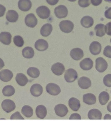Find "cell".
<instances>
[{
	"label": "cell",
	"mask_w": 111,
	"mask_h": 125,
	"mask_svg": "<svg viewBox=\"0 0 111 125\" xmlns=\"http://www.w3.org/2000/svg\"><path fill=\"white\" fill-rule=\"evenodd\" d=\"M54 13L58 18H64L67 16L68 14V10L65 6L61 5L55 9Z\"/></svg>",
	"instance_id": "5b68a950"
},
{
	"label": "cell",
	"mask_w": 111,
	"mask_h": 125,
	"mask_svg": "<svg viewBox=\"0 0 111 125\" xmlns=\"http://www.w3.org/2000/svg\"><path fill=\"white\" fill-rule=\"evenodd\" d=\"M38 21L35 15L30 13L26 15L25 18V24L28 27L34 28L37 24Z\"/></svg>",
	"instance_id": "9c48e42d"
},
{
	"label": "cell",
	"mask_w": 111,
	"mask_h": 125,
	"mask_svg": "<svg viewBox=\"0 0 111 125\" xmlns=\"http://www.w3.org/2000/svg\"><path fill=\"white\" fill-rule=\"evenodd\" d=\"M6 10V8L2 5L0 4V17L4 15Z\"/></svg>",
	"instance_id": "b9f144b4"
},
{
	"label": "cell",
	"mask_w": 111,
	"mask_h": 125,
	"mask_svg": "<svg viewBox=\"0 0 111 125\" xmlns=\"http://www.w3.org/2000/svg\"><path fill=\"white\" fill-rule=\"evenodd\" d=\"M35 52L33 49L30 47H25L22 51V56L26 59H31L34 57Z\"/></svg>",
	"instance_id": "83f0119b"
},
{
	"label": "cell",
	"mask_w": 111,
	"mask_h": 125,
	"mask_svg": "<svg viewBox=\"0 0 111 125\" xmlns=\"http://www.w3.org/2000/svg\"><path fill=\"white\" fill-rule=\"evenodd\" d=\"M93 62L89 58H86L81 61L80 63V66L82 69L88 71L93 68Z\"/></svg>",
	"instance_id": "9a60e30c"
},
{
	"label": "cell",
	"mask_w": 111,
	"mask_h": 125,
	"mask_svg": "<svg viewBox=\"0 0 111 125\" xmlns=\"http://www.w3.org/2000/svg\"><path fill=\"white\" fill-rule=\"evenodd\" d=\"M68 0L71 2H74L76 1V0Z\"/></svg>",
	"instance_id": "681fc988"
},
{
	"label": "cell",
	"mask_w": 111,
	"mask_h": 125,
	"mask_svg": "<svg viewBox=\"0 0 111 125\" xmlns=\"http://www.w3.org/2000/svg\"><path fill=\"white\" fill-rule=\"evenodd\" d=\"M60 29L63 32L68 33L71 32L74 28L73 22L69 20H63L60 22Z\"/></svg>",
	"instance_id": "6da1fadb"
},
{
	"label": "cell",
	"mask_w": 111,
	"mask_h": 125,
	"mask_svg": "<svg viewBox=\"0 0 111 125\" xmlns=\"http://www.w3.org/2000/svg\"><path fill=\"white\" fill-rule=\"evenodd\" d=\"M11 120H24V118L19 112H17L12 114L10 117Z\"/></svg>",
	"instance_id": "74e56055"
},
{
	"label": "cell",
	"mask_w": 111,
	"mask_h": 125,
	"mask_svg": "<svg viewBox=\"0 0 111 125\" xmlns=\"http://www.w3.org/2000/svg\"><path fill=\"white\" fill-rule=\"evenodd\" d=\"M21 113L26 117L30 118L33 116V109L28 105L23 106L21 109Z\"/></svg>",
	"instance_id": "4dcf8cb0"
},
{
	"label": "cell",
	"mask_w": 111,
	"mask_h": 125,
	"mask_svg": "<svg viewBox=\"0 0 111 125\" xmlns=\"http://www.w3.org/2000/svg\"><path fill=\"white\" fill-rule=\"evenodd\" d=\"M36 113L37 117L43 119L47 115V109L44 105H38L36 108Z\"/></svg>",
	"instance_id": "cb8c5ba5"
},
{
	"label": "cell",
	"mask_w": 111,
	"mask_h": 125,
	"mask_svg": "<svg viewBox=\"0 0 111 125\" xmlns=\"http://www.w3.org/2000/svg\"><path fill=\"white\" fill-rule=\"evenodd\" d=\"M18 6L20 10L23 11H27L31 9L32 3L30 0H20Z\"/></svg>",
	"instance_id": "e0dca14e"
},
{
	"label": "cell",
	"mask_w": 111,
	"mask_h": 125,
	"mask_svg": "<svg viewBox=\"0 0 111 125\" xmlns=\"http://www.w3.org/2000/svg\"><path fill=\"white\" fill-rule=\"evenodd\" d=\"M54 110L56 115L61 117L65 116L68 112L67 107L63 104H59L56 105Z\"/></svg>",
	"instance_id": "ba28073f"
},
{
	"label": "cell",
	"mask_w": 111,
	"mask_h": 125,
	"mask_svg": "<svg viewBox=\"0 0 111 125\" xmlns=\"http://www.w3.org/2000/svg\"><path fill=\"white\" fill-rule=\"evenodd\" d=\"M91 0H79L78 3L80 7L86 8L89 6L91 4Z\"/></svg>",
	"instance_id": "d590c367"
},
{
	"label": "cell",
	"mask_w": 111,
	"mask_h": 125,
	"mask_svg": "<svg viewBox=\"0 0 111 125\" xmlns=\"http://www.w3.org/2000/svg\"><path fill=\"white\" fill-rule=\"evenodd\" d=\"M108 67L107 62L102 57H99L96 60V69L99 72L103 73L107 70Z\"/></svg>",
	"instance_id": "8992f818"
},
{
	"label": "cell",
	"mask_w": 111,
	"mask_h": 125,
	"mask_svg": "<svg viewBox=\"0 0 111 125\" xmlns=\"http://www.w3.org/2000/svg\"><path fill=\"white\" fill-rule=\"evenodd\" d=\"M77 77V73L74 69H69L66 71L64 74V78L67 82H74Z\"/></svg>",
	"instance_id": "277c9868"
},
{
	"label": "cell",
	"mask_w": 111,
	"mask_h": 125,
	"mask_svg": "<svg viewBox=\"0 0 111 125\" xmlns=\"http://www.w3.org/2000/svg\"><path fill=\"white\" fill-rule=\"evenodd\" d=\"M36 12L38 16L42 19H47L50 14V10L45 6L39 7L36 9Z\"/></svg>",
	"instance_id": "3957f363"
},
{
	"label": "cell",
	"mask_w": 111,
	"mask_h": 125,
	"mask_svg": "<svg viewBox=\"0 0 111 125\" xmlns=\"http://www.w3.org/2000/svg\"><path fill=\"white\" fill-rule=\"evenodd\" d=\"M51 70L53 73L57 76L62 75L65 71V68L62 64L57 62L52 66Z\"/></svg>",
	"instance_id": "30bf717a"
},
{
	"label": "cell",
	"mask_w": 111,
	"mask_h": 125,
	"mask_svg": "<svg viewBox=\"0 0 111 125\" xmlns=\"http://www.w3.org/2000/svg\"><path fill=\"white\" fill-rule=\"evenodd\" d=\"M35 47L37 51L43 52L47 50L49 47V44L46 40L40 39L36 41Z\"/></svg>",
	"instance_id": "2e32d148"
},
{
	"label": "cell",
	"mask_w": 111,
	"mask_h": 125,
	"mask_svg": "<svg viewBox=\"0 0 111 125\" xmlns=\"http://www.w3.org/2000/svg\"><path fill=\"white\" fill-rule=\"evenodd\" d=\"M31 94L35 97H38L42 94L43 88L40 84L36 83L31 86L30 90Z\"/></svg>",
	"instance_id": "ac0fdd59"
},
{
	"label": "cell",
	"mask_w": 111,
	"mask_h": 125,
	"mask_svg": "<svg viewBox=\"0 0 111 125\" xmlns=\"http://www.w3.org/2000/svg\"><path fill=\"white\" fill-rule=\"evenodd\" d=\"M2 109L7 113H10L15 109L16 105L14 102L10 99L4 100L1 104Z\"/></svg>",
	"instance_id": "7a4b0ae2"
},
{
	"label": "cell",
	"mask_w": 111,
	"mask_h": 125,
	"mask_svg": "<svg viewBox=\"0 0 111 125\" xmlns=\"http://www.w3.org/2000/svg\"><path fill=\"white\" fill-rule=\"evenodd\" d=\"M105 30L108 35L111 36V22L107 23L105 27Z\"/></svg>",
	"instance_id": "f35d334b"
},
{
	"label": "cell",
	"mask_w": 111,
	"mask_h": 125,
	"mask_svg": "<svg viewBox=\"0 0 111 125\" xmlns=\"http://www.w3.org/2000/svg\"><path fill=\"white\" fill-rule=\"evenodd\" d=\"M46 90L49 94L52 95H58L61 90L60 86L55 83H49L46 86Z\"/></svg>",
	"instance_id": "52a82bcc"
},
{
	"label": "cell",
	"mask_w": 111,
	"mask_h": 125,
	"mask_svg": "<svg viewBox=\"0 0 111 125\" xmlns=\"http://www.w3.org/2000/svg\"><path fill=\"white\" fill-rule=\"evenodd\" d=\"M13 42L16 46L19 47H22L24 44V40L21 36L16 35L13 38Z\"/></svg>",
	"instance_id": "836d02e7"
},
{
	"label": "cell",
	"mask_w": 111,
	"mask_h": 125,
	"mask_svg": "<svg viewBox=\"0 0 111 125\" xmlns=\"http://www.w3.org/2000/svg\"><path fill=\"white\" fill-rule=\"evenodd\" d=\"M105 15L106 18L111 19V7L109 8L105 11Z\"/></svg>",
	"instance_id": "60d3db41"
},
{
	"label": "cell",
	"mask_w": 111,
	"mask_h": 125,
	"mask_svg": "<svg viewBox=\"0 0 111 125\" xmlns=\"http://www.w3.org/2000/svg\"><path fill=\"white\" fill-rule=\"evenodd\" d=\"M103 81L105 86L108 87H111V74H109L105 76Z\"/></svg>",
	"instance_id": "e575fe53"
},
{
	"label": "cell",
	"mask_w": 111,
	"mask_h": 125,
	"mask_svg": "<svg viewBox=\"0 0 111 125\" xmlns=\"http://www.w3.org/2000/svg\"><path fill=\"white\" fill-rule=\"evenodd\" d=\"M104 0L108 2L111 3V0Z\"/></svg>",
	"instance_id": "c3c4849f"
},
{
	"label": "cell",
	"mask_w": 111,
	"mask_h": 125,
	"mask_svg": "<svg viewBox=\"0 0 111 125\" xmlns=\"http://www.w3.org/2000/svg\"><path fill=\"white\" fill-rule=\"evenodd\" d=\"M6 18L9 22H16L18 20L19 15L15 11L13 10H9L7 13Z\"/></svg>",
	"instance_id": "44dd1931"
},
{
	"label": "cell",
	"mask_w": 111,
	"mask_h": 125,
	"mask_svg": "<svg viewBox=\"0 0 111 125\" xmlns=\"http://www.w3.org/2000/svg\"><path fill=\"white\" fill-rule=\"evenodd\" d=\"M92 4L95 6H98L102 3V0H91Z\"/></svg>",
	"instance_id": "7bdbcfd3"
},
{
	"label": "cell",
	"mask_w": 111,
	"mask_h": 125,
	"mask_svg": "<svg viewBox=\"0 0 111 125\" xmlns=\"http://www.w3.org/2000/svg\"><path fill=\"white\" fill-rule=\"evenodd\" d=\"M13 77V74L10 70H3L0 72V79L4 82L10 81Z\"/></svg>",
	"instance_id": "8fae6325"
},
{
	"label": "cell",
	"mask_w": 111,
	"mask_h": 125,
	"mask_svg": "<svg viewBox=\"0 0 111 125\" xmlns=\"http://www.w3.org/2000/svg\"><path fill=\"white\" fill-rule=\"evenodd\" d=\"M71 56L72 59L75 61H79L84 56L83 51L79 48L72 49L70 52Z\"/></svg>",
	"instance_id": "4fadbf2b"
},
{
	"label": "cell",
	"mask_w": 111,
	"mask_h": 125,
	"mask_svg": "<svg viewBox=\"0 0 111 125\" xmlns=\"http://www.w3.org/2000/svg\"><path fill=\"white\" fill-rule=\"evenodd\" d=\"M103 54L107 57L111 58V46H108L105 47L104 49Z\"/></svg>",
	"instance_id": "8d00e7d4"
},
{
	"label": "cell",
	"mask_w": 111,
	"mask_h": 125,
	"mask_svg": "<svg viewBox=\"0 0 111 125\" xmlns=\"http://www.w3.org/2000/svg\"><path fill=\"white\" fill-rule=\"evenodd\" d=\"M27 74L30 77L33 78H37L40 74L39 70L37 68L31 67L27 70Z\"/></svg>",
	"instance_id": "1f68e13d"
},
{
	"label": "cell",
	"mask_w": 111,
	"mask_h": 125,
	"mask_svg": "<svg viewBox=\"0 0 111 125\" xmlns=\"http://www.w3.org/2000/svg\"><path fill=\"white\" fill-rule=\"evenodd\" d=\"M110 41H111V40H110Z\"/></svg>",
	"instance_id": "f907efd6"
},
{
	"label": "cell",
	"mask_w": 111,
	"mask_h": 125,
	"mask_svg": "<svg viewBox=\"0 0 111 125\" xmlns=\"http://www.w3.org/2000/svg\"><path fill=\"white\" fill-rule=\"evenodd\" d=\"M53 30L51 24L50 23H46L43 25L40 30L41 35L44 37H47L50 34Z\"/></svg>",
	"instance_id": "4316f807"
},
{
	"label": "cell",
	"mask_w": 111,
	"mask_h": 125,
	"mask_svg": "<svg viewBox=\"0 0 111 125\" xmlns=\"http://www.w3.org/2000/svg\"><path fill=\"white\" fill-rule=\"evenodd\" d=\"M81 23L83 27L86 28H90L94 24V20L91 17L86 16L81 19Z\"/></svg>",
	"instance_id": "d4e9b609"
},
{
	"label": "cell",
	"mask_w": 111,
	"mask_h": 125,
	"mask_svg": "<svg viewBox=\"0 0 111 125\" xmlns=\"http://www.w3.org/2000/svg\"><path fill=\"white\" fill-rule=\"evenodd\" d=\"M88 116L90 120H101L102 114L101 111L98 109H91L88 112Z\"/></svg>",
	"instance_id": "ffe728a7"
},
{
	"label": "cell",
	"mask_w": 111,
	"mask_h": 125,
	"mask_svg": "<svg viewBox=\"0 0 111 125\" xmlns=\"http://www.w3.org/2000/svg\"><path fill=\"white\" fill-rule=\"evenodd\" d=\"M12 35L10 32L3 31L0 33V42L4 45H10L11 43Z\"/></svg>",
	"instance_id": "d6986e66"
},
{
	"label": "cell",
	"mask_w": 111,
	"mask_h": 125,
	"mask_svg": "<svg viewBox=\"0 0 111 125\" xmlns=\"http://www.w3.org/2000/svg\"><path fill=\"white\" fill-rule=\"evenodd\" d=\"M68 103L70 108L75 112L78 111L80 108L81 105L79 100L75 97L70 98Z\"/></svg>",
	"instance_id": "7402d4cb"
},
{
	"label": "cell",
	"mask_w": 111,
	"mask_h": 125,
	"mask_svg": "<svg viewBox=\"0 0 111 125\" xmlns=\"http://www.w3.org/2000/svg\"><path fill=\"white\" fill-rule=\"evenodd\" d=\"M109 94L107 92L103 91L99 94V102L102 105H106L109 100Z\"/></svg>",
	"instance_id": "f1b7e54d"
},
{
	"label": "cell",
	"mask_w": 111,
	"mask_h": 125,
	"mask_svg": "<svg viewBox=\"0 0 111 125\" xmlns=\"http://www.w3.org/2000/svg\"><path fill=\"white\" fill-rule=\"evenodd\" d=\"M105 25L101 23L97 24L96 25L95 28L96 35L99 37H102L105 34Z\"/></svg>",
	"instance_id": "d6a6232c"
},
{
	"label": "cell",
	"mask_w": 111,
	"mask_h": 125,
	"mask_svg": "<svg viewBox=\"0 0 111 125\" xmlns=\"http://www.w3.org/2000/svg\"></svg>",
	"instance_id": "816d5d0a"
},
{
	"label": "cell",
	"mask_w": 111,
	"mask_h": 125,
	"mask_svg": "<svg viewBox=\"0 0 111 125\" xmlns=\"http://www.w3.org/2000/svg\"><path fill=\"white\" fill-rule=\"evenodd\" d=\"M96 99L95 95L91 93H88L83 95V102L88 105H91L95 104Z\"/></svg>",
	"instance_id": "603a6c76"
},
{
	"label": "cell",
	"mask_w": 111,
	"mask_h": 125,
	"mask_svg": "<svg viewBox=\"0 0 111 125\" xmlns=\"http://www.w3.org/2000/svg\"><path fill=\"white\" fill-rule=\"evenodd\" d=\"M104 120H111V115L109 114H106L105 115L104 118Z\"/></svg>",
	"instance_id": "bcb514c9"
},
{
	"label": "cell",
	"mask_w": 111,
	"mask_h": 125,
	"mask_svg": "<svg viewBox=\"0 0 111 125\" xmlns=\"http://www.w3.org/2000/svg\"><path fill=\"white\" fill-rule=\"evenodd\" d=\"M47 2L50 5H55L58 2L59 0H46Z\"/></svg>",
	"instance_id": "ee69618b"
},
{
	"label": "cell",
	"mask_w": 111,
	"mask_h": 125,
	"mask_svg": "<svg viewBox=\"0 0 111 125\" xmlns=\"http://www.w3.org/2000/svg\"><path fill=\"white\" fill-rule=\"evenodd\" d=\"M79 86L82 89H87L91 86V82L90 79L86 77L83 76L78 79Z\"/></svg>",
	"instance_id": "7c38bea8"
},
{
	"label": "cell",
	"mask_w": 111,
	"mask_h": 125,
	"mask_svg": "<svg viewBox=\"0 0 111 125\" xmlns=\"http://www.w3.org/2000/svg\"><path fill=\"white\" fill-rule=\"evenodd\" d=\"M5 64L3 61L0 58V70L4 66Z\"/></svg>",
	"instance_id": "f6af8a7d"
},
{
	"label": "cell",
	"mask_w": 111,
	"mask_h": 125,
	"mask_svg": "<svg viewBox=\"0 0 111 125\" xmlns=\"http://www.w3.org/2000/svg\"><path fill=\"white\" fill-rule=\"evenodd\" d=\"M90 52L93 55H99L101 51V46L97 41H94L91 43L89 47Z\"/></svg>",
	"instance_id": "5bb4252c"
},
{
	"label": "cell",
	"mask_w": 111,
	"mask_h": 125,
	"mask_svg": "<svg viewBox=\"0 0 111 125\" xmlns=\"http://www.w3.org/2000/svg\"><path fill=\"white\" fill-rule=\"evenodd\" d=\"M70 120H81V116L79 114L74 113L71 115L69 118Z\"/></svg>",
	"instance_id": "ab89813d"
},
{
	"label": "cell",
	"mask_w": 111,
	"mask_h": 125,
	"mask_svg": "<svg viewBox=\"0 0 111 125\" xmlns=\"http://www.w3.org/2000/svg\"><path fill=\"white\" fill-rule=\"evenodd\" d=\"M15 79L18 84L22 86L26 85L29 81L26 76L22 73L17 74Z\"/></svg>",
	"instance_id": "484cf974"
},
{
	"label": "cell",
	"mask_w": 111,
	"mask_h": 125,
	"mask_svg": "<svg viewBox=\"0 0 111 125\" xmlns=\"http://www.w3.org/2000/svg\"><path fill=\"white\" fill-rule=\"evenodd\" d=\"M15 93V90L13 86L11 85L5 86L3 89L2 93L6 96H11Z\"/></svg>",
	"instance_id": "f546056e"
},
{
	"label": "cell",
	"mask_w": 111,
	"mask_h": 125,
	"mask_svg": "<svg viewBox=\"0 0 111 125\" xmlns=\"http://www.w3.org/2000/svg\"><path fill=\"white\" fill-rule=\"evenodd\" d=\"M107 109L109 112L111 113V101L108 104L107 106Z\"/></svg>",
	"instance_id": "7dc6e473"
}]
</instances>
